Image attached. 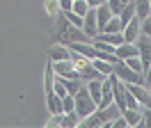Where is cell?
<instances>
[{"label":"cell","mask_w":151,"mask_h":128,"mask_svg":"<svg viewBox=\"0 0 151 128\" xmlns=\"http://www.w3.org/2000/svg\"><path fill=\"white\" fill-rule=\"evenodd\" d=\"M57 39H62V44H71V41H80V44H92V37L85 35V30L83 27H76V25H66V30L62 35L57 37Z\"/></svg>","instance_id":"obj_3"},{"label":"cell","mask_w":151,"mask_h":128,"mask_svg":"<svg viewBox=\"0 0 151 128\" xmlns=\"http://www.w3.org/2000/svg\"><path fill=\"white\" fill-rule=\"evenodd\" d=\"M126 89L137 99L140 108H151V91L147 89V85H126Z\"/></svg>","instance_id":"obj_5"},{"label":"cell","mask_w":151,"mask_h":128,"mask_svg":"<svg viewBox=\"0 0 151 128\" xmlns=\"http://www.w3.org/2000/svg\"><path fill=\"white\" fill-rule=\"evenodd\" d=\"M73 110L78 112V117H80V119H85L87 114H92V112L96 110V103L92 101L87 87H83V85H80V89L73 94Z\"/></svg>","instance_id":"obj_1"},{"label":"cell","mask_w":151,"mask_h":128,"mask_svg":"<svg viewBox=\"0 0 151 128\" xmlns=\"http://www.w3.org/2000/svg\"><path fill=\"white\" fill-rule=\"evenodd\" d=\"M46 101H48V110H50V114H55V112H62V99L57 96L55 91L46 94Z\"/></svg>","instance_id":"obj_15"},{"label":"cell","mask_w":151,"mask_h":128,"mask_svg":"<svg viewBox=\"0 0 151 128\" xmlns=\"http://www.w3.org/2000/svg\"><path fill=\"white\" fill-rule=\"evenodd\" d=\"M71 110H73V96L66 94V96H62V112H71Z\"/></svg>","instance_id":"obj_27"},{"label":"cell","mask_w":151,"mask_h":128,"mask_svg":"<svg viewBox=\"0 0 151 128\" xmlns=\"http://www.w3.org/2000/svg\"><path fill=\"white\" fill-rule=\"evenodd\" d=\"M149 5H151V0H149Z\"/></svg>","instance_id":"obj_32"},{"label":"cell","mask_w":151,"mask_h":128,"mask_svg":"<svg viewBox=\"0 0 151 128\" xmlns=\"http://www.w3.org/2000/svg\"><path fill=\"white\" fill-rule=\"evenodd\" d=\"M124 64H126V66H131L133 71L142 73V62H140V57H137V55H133V57H128V60H124Z\"/></svg>","instance_id":"obj_23"},{"label":"cell","mask_w":151,"mask_h":128,"mask_svg":"<svg viewBox=\"0 0 151 128\" xmlns=\"http://www.w3.org/2000/svg\"><path fill=\"white\" fill-rule=\"evenodd\" d=\"M140 112H142V126L151 128V108H140Z\"/></svg>","instance_id":"obj_26"},{"label":"cell","mask_w":151,"mask_h":128,"mask_svg":"<svg viewBox=\"0 0 151 128\" xmlns=\"http://www.w3.org/2000/svg\"><path fill=\"white\" fill-rule=\"evenodd\" d=\"M96 9V27H99V32L105 27V23L112 18V12H110V7H108V2H101L99 7H94Z\"/></svg>","instance_id":"obj_9"},{"label":"cell","mask_w":151,"mask_h":128,"mask_svg":"<svg viewBox=\"0 0 151 128\" xmlns=\"http://www.w3.org/2000/svg\"><path fill=\"white\" fill-rule=\"evenodd\" d=\"M122 35H124V41H128V44H135V39L140 37V18L133 16L126 25L122 27Z\"/></svg>","instance_id":"obj_6"},{"label":"cell","mask_w":151,"mask_h":128,"mask_svg":"<svg viewBox=\"0 0 151 128\" xmlns=\"http://www.w3.org/2000/svg\"><path fill=\"white\" fill-rule=\"evenodd\" d=\"M50 66H53V71H55L57 78H64V80H69V78H80V73L73 69V62H71V60L50 62Z\"/></svg>","instance_id":"obj_4"},{"label":"cell","mask_w":151,"mask_h":128,"mask_svg":"<svg viewBox=\"0 0 151 128\" xmlns=\"http://www.w3.org/2000/svg\"><path fill=\"white\" fill-rule=\"evenodd\" d=\"M140 32L147 35V37H151V18L149 16L144 18V21H140Z\"/></svg>","instance_id":"obj_28"},{"label":"cell","mask_w":151,"mask_h":128,"mask_svg":"<svg viewBox=\"0 0 151 128\" xmlns=\"http://www.w3.org/2000/svg\"><path fill=\"white\" fill-rule=\"evenodd\" d=\"M83 30H85L87 37H96L99 35V27H96V9L89 7L87 14L83 16Z\"/></svg>","instance_id":"obj_8"},{"label":"cell","mask_w":151,"mask_h":128,"mask_svg":"<svg viewBox=\"0 0 151 128\" xmlns=\"http://www.w3.org/2000/svg\"><path fill=\"white\" fill-rule=\"evenodd\" d=\"M133 16H135V5H133V0H131V2H128V5L119 12V16H117V18H119V23H122V27H124Z\"/></svg>","instance_id":"obj_16"},{"label":"cell","mask_w":151,"mask_h":128,"mask_svg":"<svg viewBox=\"0 0 151 128\" xmlns=\"http://www.w3.org/2000/svg\"><path fill=\"white\" fill-rule=\"evenodd\" d=\"M87 9H89V5H87L85 0H73V7H71V12H73V14H78V16H85Z\"/></svg>","instance_id":"obj_21"},{"label":"cell","mask_w":151,"mask_h":128,"mask_svg":"<svg viewBox=\"0 0 151 128\" xmlns=\"http://www.w3.org/2000/svg\"><path fill=\"white\" fill-rule=\"evenodd\" d=\"M112 73L124 82V85H144V73H137L133 71L131 66H126V64L119 60V62H114L112 66Z\"/></svg>","instance_id":"obj_2"},{"label":"cell","mask_w":151,"mask_h":128,"mask_svg":"<svg viewBox=\"0 0 151 128\" xmlns=\"http://www.w3.org/2000/svg\"><path fill=\"white\" fill-rule=\"evenodd\" d=\"M62 114L64 112H55L53 117L48 119V126H62Z\"/></svg>","instance_id":"obj_29"},{"label":"cell","mask_w":151,"mask_h":128,"mask_svg":"<svg viewBox=\"0 0 151 128\" xmlns=\"http://www.w3.org/2000/svg\"><path fill=\"white\" fill-rule=\"evenodd\" d=\"M94 39L103 41V44H110V46H119V44H124V35H122V32H99Z\"/></svg>","instance_id":"obj_11"},{"label":"cell","mask_w":151,"mask_h":128,"mask_svg":"<svg viewBox=\"0 0 151 128\" xmlns=\"http://www.w3.org/2000/svg\"><path fill=\"white\" fill-rule=\"evenodd\" d=\"M124 99H126V108H131V110H140V103H137V99H135V96H133L128 89L124 91Z\"/></svg>","instance_id":"obj_24"},{"label":"cell","mask_w":151,"mask_h":128,"mask_svg":"<svg viewBox=\"0 0 151 128\" xmlns=\"http://www.w3.org/2000/svg\"><path fill=\"white\" fill-rule=\"evenodd\" d=\"M133 5H135V16L140 18V21H144V18L151 14V5H149V0H133Z\"/></svg>","instance_id":"obj_13"},{"label":"cell","mask_w":151,"mask_h":128,"mask_svg":"<svg viewBox=\"0 0 151 128\" xmlns=\"http://www.w3.org/2000/svg\"><path fill=\"white\" fill-rule=\"evenodd\" d=\"M60 60H71V50L66 44H55L48 48V62H60Z\"/></svg>","instance_id":"obj_7"},{"label":"cell","mask_w":151,"mask_h":128,"mask_svg":"<svg viewBox=\"0 0 151 128\" xmlns=\"http://www.w3.org/2000/svg\"><path fill=\"white\" fill-rule=\"evenodd\" d=\"M46 12L55 18L57 14H60V2H57V0H46Z\"/></svg>","instance_id":"obj_25"},{"label":"cell","mask_w":151,"mask_h":128,"mask_svg":"<svg viewBox=\"0 0 151 128\" xmlns=\"http://www.w3.org/2000/svg\"><path fill=\"white\" fill-rule=\"evenodd\" d=\"M101 32H122V23H119V18L112 16L108 23H105V27L101 30Z\"/></svg>","instance_id":"obj_20"},{"label":"cell","mask_w":151,"mask_h":128,"mask_svg":"<svg viewBox=\"0 0 151 128\" xmlns=\"http://www.w3.org/2000/svg\"><path fill=\"white\" fill-rule=\"evenodd\" d=\"M62 82H64V87H66V94H71V96H73L76 91L80 89V85H83V80H80V78H69V80H64V78H62Z\"/></svg>","instance_id":"obj_18"},{"label":"cell","mask_w":151,"mask_h":128,"mask_svg":"<svg viewBox=\"0 0 151 128\" xmlns=\"http://www.w3.org/2000/svg\"><path fill=\"white\" fill-rule=\"evenodd\" d=\"M78 124H80V117H78V112H76V110L62 114V126H64V128H73V126H78Z\"/></svg>","instance_id":"obj_17"},{"label":"cell","mask_w":151,"mask_h":128,"mask_svg":"<svg viewBox=\"0 0 151 128\" xmlns=\"http://www.w3.org/2000/svg\"><path fill=\"white\" fill-rule=\"evenodd\" d=\"M62 14H64V18L69 21V23H71V25H76V27H83V16L73 14L71 9H69V12H62Z\"/></svg>","instance_id":"obj_22"},{"label":"cell","mask_w":151,"mask_h":128,"mask_svg":"<svg viewBox=\"0 0 151 128\" xmlns=\"http://www.w3.org/2000/svg\"><path fill=\"white\" fill-rule=\"evenodd\" d=\"M108 2V7H110V12H112V16H119V12H122L131 0H105Z\"/></svg>","instance_id":"obj_19"},{"label":"cell","mask_w":151,"mask_h":128,"mask_svg":"<svg viewBox=\"0 0 151 128\" xmlns=\"http://www.w3.org/2000/svg\"><path fill=\"white\" fill-rule=\"evenodd\" d=\"M110 103H114L112 101V85H110V78H103V82H101V101H99L96 108H105Z\"/></svg>","instance_id":"obj_10"},{"label":"cell","mask_w":151,"mask_h":128,"mask_svg":"<svg viewBox=\"0 0 151 128\" xmlns=\"http://www.w3.org/2000/svg\"><path fill=\"white\" fill-rule=\"evenodd\" d=\"M87 5H89V7H99V5H101V2H105V0H85Z\"/></svg>","instance_id":"obj_31"},{"label":"cell","mask_w":151,"mask_h":128,"mask_svg":"<svg viewBox=\"0 0 151 128\" xmlns=\"http://www.w3.org/2000/svg\"><path fill=\"white\" fill-rule=\"evenodd\" d=\"M122 117L126 119V124H128V126H140V128H142V112H140V110L126 108V110L122 112Z\"/></svg>","instance_id":"obj_12"},{"label":"cell","mask_w":151,"mask_h":128,"mask_svg":"<svg viewBox=\"0 0 151 128\" xmlns=\"http://www.w3.org/2000/svg\"><path fill=\"white\" fill-rule=\"evenodd\" d=\"M57 2H60V12H69L73 7V0H57Z\"/></svg>","instance_id":"obj_30"},{"label":"cell","mask_w":151,"mask_h":128,"mask_svg":"<svg viewBox=\"0 0 151 128\" xmlns=\"http://www.w3.org/2000/svg\"><path fill=\"white\" fill-rule=\"evenodd\" d=\"M92 66H94V69L101 73L103 78H108V76L112 73V66H114V64H110V62H105V60H99V57H94V60H92Z\"/></svg>","instance_id":"obj_14"}]
</instances>
